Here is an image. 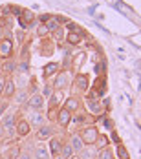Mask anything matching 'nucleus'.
<instances>
[{"label":"nucleus","instance_id":"obj_1","mask_svg":"<svg viewBox=\"0 0 141 159\" xmlns=\"http://www.w3.org/2000/svg\"><path fill=\"white\" fill-rule=\"evenodd\" d=\"M79 137L82 139V143L84 144H94L95 139L99 137V132H97V128L95 126H86L81 134H79Z\"/></svg>","mask_w":141,"mask_h":159},{"label":"nucleus","instance_id":"obj_2","mask_svg":"<svg viewBox=\"0 0 141 159\" xmlns=\"http://www.w3.org/2000/svg\"><path fill=\"white\" fill-rule=\"evenodd\" d=\"M70 84V77H68V71H61V73H57V77L53 80V86H55V90H59V92H63L64 88Z\"/></svg>","mask_w":141,"mask_h":159},{"label":"nucleus","instance_id":"obj_3","mask_svg":"<svg viewBox=\"0 0 141 159\" xmlns=\"http://www.w3.org/2000/svg\"><path fill=\"white\" fill-rule=\"evenodd\" d=\"M55 119H57V123H59L63 128H66L68 125H70V121H72V111L66 110V108H61V110L57 111Z\"/></svg>","mask_w":141,"mask_h":159},{"label":"nucleus","instance_id":"obj_4","mask_svg":"<svg viewBox=\"0 0 141 159\" xmlns=\"http://www.w3.org/2000/svg\"><path fill=\"white\" fill-rule=\"evenodd\" d=\"M11 51H13V44L9 39L0 40V59H7L11 55Z\"/></svg>","mask_w":141,"mask_h":159},{"label":"nucleus","instance_id":"obj_5","mask_svg":"<svg viewBox=\"0 0 141 159\" xmlns=\"http://www.w3.org/2000/svg\"><path fill=\"white\" fill-rule=\"evenodd\" d=\"M28 106L33 108V110H40L44 106V97L40 95V93H33L30 97V101H28Z\"/></svg>","mask_w":141,"mask_h":159},{"label":"nucleus","instance_id":"obj_6","mask_svg":"<svg viewBox=\"0 0 141 159\" xmlns=\"http://www.w3.org/2000/svg\"><path fill=\"white\" fill-rule=\"evenodd\" d=\"M73 86L79 92H86L88 90V75H77L73 80Z\"/></svg>","mask_w":141,"mask_h":159},{"label":"nucleus","instance_id":"obj_7","mask_svg":"<svg viewBox=\"0 0 141 159\" xmlns=\"http://www.w3.org/2000/svg\"><path fill=\"white\" fill-rule=\"evenodd\" d=\"M64 101V93L63 92H53L51 97H49V110H53V108H57V106H61V102Z\"/></svg>","mask_w":141,"mask_h":159},{"label":"nucleus","instance_id":"obj_8","mask_svg":"<svg viewBox=\"0 0 141 159\" xmlns=\"http://www.w3.org/2000/svg\"><path fill=\"white\" fill-rule=\"evenodd\" d=\"M15 130H16V135H20V137H26L28 134H30V123L28 121H18L15 125Z\"/></svg>","mask_w":141,"mask_h":159},{"label":"nucleus","instance_id":"obj_9","mask_svg":"<svg viewBox=\"0 0 141 159\" xmlns=\"http://www.w3.org/2000/svg\"><path fill=\"white\" fill-rule=\"evenodd\" d=\"M53 137V128L49 126H40L37 132V139L39 141H44V139H51Z\"/></svg>","mask_w":141,"mask_h":159},{"label":"nucleus","instance_id":"obj_10","mask_svg":"<svg viewBox=\"0 0 141 159\" xmlns=\"http://www.w3.org/2000/svg\"><path fill=\"white\" fill-rule=\"evenodd\" d=\"M61 148H63L61 139L51 137V141H49V152H51V156H59V154H61Z\"/></svg>","mask_w":141,"mask_h":159},{"label":"nucleus","instance_id":"obj_11","mask_svg":"<svg viewBox=\"0 0 141 159\" xmlns=\"http://www.w3.org/2000/svg\"><path fill=\"white\" fill-rule=\"evenodd\" d=\"M2 95H6V97H13V95H15V82H13L11 79H7V80H6Z\"/></svg>","mask_w":141,"mask_h":159},{"label":"nucleus","instance_id":"obj_12","mask_svg":"<svg viewBox=\"0 0 141 159\" xmlns=\"http://www.w3.org/2000/svg\"><path fill=\"white\" fill-rule=\"evenodd\" d=\"M70 144H72L73 152H81V150L84 148V143H82V139H81L79 135H72V141H70Z\"/></svg>","mask_w":141,"mask_h":159},{"label":"nucleus","instance_id":"obj_13","mask_svg":"<svg viewBox=\"0 0 141 159\" xmlns=\"http://www.w3.org/2000/svg\"><path fill=\"white\" fill-rule=\"evenodd\" d=\"M64 108L70 110V111L77 110L79 108V99L77 97H70V99H66V101H64Z\"/></svg>","mask_w":141,"mask_h":159},{"label":"nucleus","instance_id":"obj_14","mask_svg":"<svg viewBox=\"0 0 141 159\" xmlns=\"http://www.w3.org/2000/svg\"><path fill=\"white\" fill-rule=\"evenodd\" d=\"M15 115H4V119H2V126L7 128V130H13L15 128Z\"/></svg>","mask_w":141,"mask_h":159},{"label":"nucleus","instance_id":"obj_15","mask_svg":"<svg viewBox=\"0 0 141 159\" xmlns=\"http://www.w3.org/2000/svg\"><path fill=\"white\" fill-rule=\"evenodd\" d=\"M35 157L37 159H49V152H48L42 144H39V146L35 148Z\"/></svg>","mask_w":141,"mask_h":159},{"label":"nucleus","instance_id":"obj_16","mask_svg":"<svg viewBox=\"0 0 141 159\" xmlns=\"http://www.w3.org/2000/svg\"><path fill=\"white\" fill-rule=\"evenodd\" d=\"M61 154H63L64 159H70V157H72V156H73V148H72V144H70V143L63 144V148H61Z\"/></svg>","mask_w":141,"mask_h":159},{"label":"nucleus","instance_id":"obj_17","mask_svg":"<svg viewBox=\"0 0 141 159\" xmlns=\"http://www.w3.org/2000/svg\"><path fill=\"white\" fill-rule=\"evenodd\" d=\"M86 104H88V108L94 111V113H99V111H101V102H99V101H95V99H88V101H86Z\"/></svg>","mask_w":141,"mask_h":159},{"label":"nucleus","instance_id":"obj_18","mask_svg":"<svg viewBox=\"0 0 141 159\" xmlns=\"http://www.w3.org/2000/svg\"><path fill=\"white\" fill-rule=\"evenodd\" d=\"M82 64H84V53H77V55L73 57L72 68H73V70H79V66H82Z\"/></svg>","mask_w":141,"mask_h":159},{"label":"nucleus","instance_id":"obj_19","mask_svg":"<svg viewBox=\"0 0 141 159\" xmlns=\"http://www.w3.org/2000/svg\"><path fill=\"white\" fill-rule=\"evenodd\" d=\"M57 70H59V66H57L55 62L48 64L46 68H44V75H46V77H49V75H53V73H57Z\"/></svg>","mask_w":141,"mask_h":159},{"label":"nucleus","instance_id":"obj_20","mask_svg":"<svg viewBox=\"0 0 141 159\" xmlns=\"http://www.w3.org/2000/svg\"><path fill=\"white\" fill-rule=\"evenodd\" d=\"M81 39H82V37H81V33H70V35H68V42H70V44H79V42H81Z\"/></svg>","mask_w":141,"mask_h":159},{"label":"nucleus","instance_id":"obj_21","mask_svg":"<svg viewBox=\"0 0 141 159\" xmlns=\"http://www.w3.org/2000/svg\"><path fill=\"white\" fill-rule=\"evenodd\" d=\"M99 159H114L112 150H110V148H103V150L99 152Z\"/></svg>","mask_w":141,"mask_h":159},{"label":"nucleus","instance_id":"obj_22","mask_svg":"<svg viewBox=\"0 0 141 159\" xmlns=\"http://www.w3.org/2000/svg\"><path fill=\"white\" fill-rule=\"evenodd\" d=\"M22 15H24V22H20V24H22V28H26V26L33 20V13L31 11H22Z\"/></svg>","mask_w":141,"mask_h":159},{"label":"nucleus","instance_id":"obj_23","mask_svg":"<svg viewBox=\"0 0 141 159\" xmlns=\"http://www.w3.org/2000/svg\"><path fill=\"white\" fill-rule=\"evenodd\" d=\"M95 143H97V146H99V148H106V143H108V139H106L105 135H99V137L95 139Z\"/></svg>","mask_w":141,"mask_h":159},{"label":"nucleus","instance_id":"obj_24","mask_svg":"<svg viewBox=\"0 0 141 159\" xmlns=\"http://www.w3.org/2000/svg\"><path fill=\"white\" fill-rule=\"evenodd\" d=\"M18 156H20V150H18V146H15L13 150H9V157H11V159H18Z\"/></svg>","mask_w":141,"mask_h":159},{"label":"nucleus","instance_id":"obj_25","mask_svg":"<svg viewBox=\"0 0 141 159\" xmlns=\"http://www.w3.org/2000/svg\"><path fill=\"white\" fill-rule=\"evenodd\" d=\"M81 157H84V159H92V150H81Z\"/></svg>","mask_w":141,"mask_h":159},{"label":"nucleus","instance_id":"obj_26","mask_svg":"<svg viewBox=\"0 0 141 159\" xmlns=\"http://www.w3.org/2000/svg\"><path fill=\"white\" fill-rule=\"evenodd\" d=\"M46 28H48V31H53V30H57V22L55 20H49L46 24Z\"/></svg>","mask_w":141,"mask_h":159},{"label":"nucleus","instance_id":"obj_27","mask_svg":"<svg viewBox=\"0 0 141 159\" xmlns=\"http://www.w3.org/2000/svg\"><path fill=\"white\" fill-rule=\"evenodd\" d=\"M117 152H119V157H121V159H128V154H126V150L123 148V146H119V150H117Z\"/></svg>","mask_w":141,"mask_h":159},{"label":"nucleus","instance_id":"obj_28","mask_svg":"<svg viewBox=\"0 0 141 159\" xmlns=\"http://www.w3.org/2000/svg\"><path fill=\"white\" fill-rule=\"evenodd\" d=\"M33 125H42V117H40L39 113L33 115Z\"/></svg>","mask_w":141,"mask_h":159},{"label":"nucleus","instance_id":"obj_29","mask_svg":"<svg viewBox=\"0 0 141 159\" xmlns=\"http://www.w3.org/2000/svg\"><path fill=\"white\" fill-rule=\"evenodd\" d=\"M4 70H6V71H13V70H15V64H13V62H6Z\"/></svg>","mask_w":141,"mask_h":159},{"label":"nucleus","instance_id":"obj_30","mask_svg":"<svg viewBox=\"0 0 141 159\" xmlns=\"http://www.w3.org/2000/svg\"><path fill=\"white\" fill-rule=\"evenodd\" d=\"M18 159H31V156H30L28 152H22V154L18 156Z\"/></svg>","mask_w":141,"mask_h":159},{"label":"nucleus","instance_id":"obj_31","mask_svg":"<svg viewBox=\"0 0 141 159\" xmlns=\"http://www.w3.org/2000/svg\"><path fill=\"white\" fill-rule=\"evenodd\" d=\"M4 84H6V79L0 77V95H2V92H4Z\"/></svg>","mask_w":141,"mask_h":159},{"label":"nucleus","instance_id":"obj_32","mask_svg":"<svg viewBox=\"0 0 141 159\" xmlns=\"http://www.w3.org/2000/svg\"><path fill=\"white\" fill-rule=\"evenodd\" d=\"M48 33V28L46 26H40V30H39V35H46Z\"/></svg>","mask_w":141,"mask_h":159},{"label":"nucleus","instance_id":"obj_33","mask_svg":"<svg viewBox=\"0 0 141 159\" xmlns=\"http://www.w3.org/2000/svg\"><path fill=\"white\" fill-rule=\"evenodd\" d=\"M75 123H84V117H82V115H77V117H75Z\"/></svg>","mask_w":141,"mask_h":159},{"label":"nucleus","instance_id":"obj_34","mask_svg":"<svg viewBox=\"0 0 141 159\" xmlns=\"http://www.w3.org/2000/svg\"><path fill=\"white\" fill-rule=\"evenodd\" d=\"M2 137H4V126L0 125V139H2Z\"/></svg>","mask_w":141,"mask_h":159},{"label":"nucleus","instance_id":"obj_35","mask_svg":"<svg viewBox=\"0 0 141 159\" xmlns=\"http://www.w3.org/2000/svg\"><path fill=\"white\" fill-rule=\"evenodd\" d=\"M70 159H79V157H73V156H72V157H70Z\"/></svg>","mask_w":141,"mask_h":159},{"label":"nucleus","instance_id":"obj_36","mask_svg":"<svg viewBox=\"0 0 141 159\" xmlns=\"http://www.w3.org/2000/svg\"><path fill=\"white\" fill-rule=\"evenodd\" d=\"M0 148H2V146H0Z\"/></svg>","mask_w":141,"mask_h":159}]
</instances>
